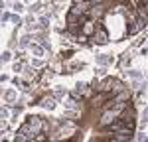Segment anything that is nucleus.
Here are the masks:
<instances>
[{
  "mask_svg": "<svg viewBox=\"0 0 148 142\" xmlns=\"http://www.w3.org/2000/svg\"><path fill=\"white\" fill-rule=\"evenodd\" d=\"M32 53H34V55H38V57H40V55H42V53H44V47H40V46H32Z\"/></svg>",
  "mask_w": 148,
  "mask_h": 142,
  "instance_id": "7ed1b4c3",
  "label": "nucleus"
},
{
  "mask_svg": "<svg viewBox=\"0 0 148 142\" xmlns=\"http://www.w3.org/2000/svg\"><path fill=\"white\" fill-rule=\"evenodd\" d=\"M138 142H148L146 136H138Z\"/></svg>",
  "mask_w": 148,
  "mask_h": 142,
  "instance_id": "9d476101",
  "label": "nucleus"
},
{
  "mask_svg": "<svg viewBox=\"0 0 148 142\" xmlns=\"http://www.w3.org/2000/svg\"><path fill=\"white\" fill-rule=\"evenodd\" d=\"M28 40H30V36H24L22 40H20V46H22V47H26V46H28Z\"/></svg>",
  "mask_w": 148,
  "mask_h": 142,
  "instance_id": "20e7f679",
  "label": "nucleus"
},
{
  "mask_svg": "<svg viewBox=\"0 0 148 142\" xmlns=\"http://www.w3.org/2000/svg\"><path fill=\"white\" fill-rule=\"evenodd\" d=\"M6 99H8V101H12V99H14V93H12V91H8V93H6Z\"/></svg>",
  "mask_w": 148,
  "mask_h": 142,
  "instance_id": "0eeeda50",
  "label": "nucleus"
},
{
  "mask_svg": "<svg viewBox=\"0 0 148 142\" xmlns=\"http://www.w3.org/2000/svg\"><path fill=\"white\" fill-rule=\"evenodd\" d=\"M8 59H10V53H8V51H6V53H4V55H2V61H8Z\"/></svg>",
  "mask_w": 148,
  "mask_h": 142,
  "instance_id": "6e6552de",
  "label": "nucleus"
},
{
  "mask_svg": "<svg viewBox=\"0 0 148 142\" xmlns=\"http://www.w3.org/2000/svg\"><path fill=\"white\" fill-rule=\"evenodd\" d=\"M142 117H144L142 120H148V109H144V113H142Z\"/></svg>",
  "mask_w": 148,
  "mask_h": 142,
  "instance_id": "1a4fd4ad",
  "label": "nucleus"
},
{
  "mask_svg": "<svg viewBox=\"0 0 148 142\" xmlns=\"http://www.w3.org/2000/svg\"><path fill=\"white\" fill-rule=\"evenodd\" d=\"M40 105L44 106V109H47V111H51V109H56L57 103H56V99H53V97H44Z\"/></svg>",
  "mask_w": 148,
  "mask_h": 142,
  "instance_id": "f03ea898",
  "label": "nucleus"
},
{
  "mask_svg": "<svg viewBox=\"0 0 148 142\" xmlns=\"http://www.w3.org/2000/svg\"><path fill=\"white\" fill-rule=\"evenodd\" d=\"M8 117V111L6 109H0V118H6Z\"/></svg>",
  "mask_w": 148,
  "mask_h": 142,
  "instance_id": "423d86ee",
  "label": "nucleus"
},
{
  "mask_svg": "<svg viewBox=\"0 0 148 142\" xmlns=\"http://www.w3.org/2000/svg\"><path fill=\"white\" fill-rule=\"evenodd\" d=\"M91 40L95 42V44L103 46V44H107V42L111 40V36H109V32H107V28H105L103 24H99V26H97V30H95V34L91 36Z\"/></svg>",
  "mask_w": 148,
  "mask_h": 142,
  "instance_id": "f257e3e1",
  "label": "nucleus"
},
{
  "mask_svg": "<svg viewBox=\"0 0 148 142\" xmlns=\"http://www.w3.org/2000/svg\"><path fill=\"white\" fill-rule=\"evenodd\" d=\"M12 22L16 24V26H22V20H20V16H12Z\"/></svg>",
  "mask_w": 148,
  "mask_h": 142,
  "instance_id": "39448f33",
  "label": "nucleus"
},
{
  "mask_svg": "<svg viewBox=\"0 0 148 142\" xmlns=\"http://www.w3.org/2000/svg\"><path fill=\"white\" fill-rule=\"evenodd\" d=\"M2 8H4V0H0V10H2Z\"/></svg>",
  "mask_w": 148,
  "mask_h": 142,
  "instance_id": "9b49d317",
  "label": "nucleus"
}]
</instances>
